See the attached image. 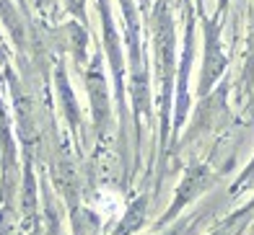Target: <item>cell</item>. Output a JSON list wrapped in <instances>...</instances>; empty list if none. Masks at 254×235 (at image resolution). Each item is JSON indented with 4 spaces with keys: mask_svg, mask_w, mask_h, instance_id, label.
<instances>
[{
    "mask_svg": "<svg viewBox=\"0 0 254 235\" xmlns=\"http://www.w3.org/2000/svg\"><path fill=\"white\" fill-rule=\"evenodd\" d=\"M88 88H91V101H94V116L101 124L104 116H107V88H104V80L99 75V70L91 73V86Z\"/></svg>",
    "mask_w": 254,
    "mask_h": 235,
    "instance_id": "cell-1",
    "label": "cell"
},
{
    "mask_svg": "<svg viewBox=\"0 0 254 235\" xmlns=\"http://www.w3.org/2000/svg\"><path fill=\"white\" fill-rule=\"evenodd\" d=\"M197 176H200V171H194V173H192V179H187V184H190V186H194V179H197ZM190 194H192V191L182 189V194H179V199H177V207H179V204H182V202H184V199H187Z\"/></svg>",
    "mask_w": 254,
    "mask_h": 235,
    "instance_id": "cell-2",
    "label": "cell"
}]
</instances>
